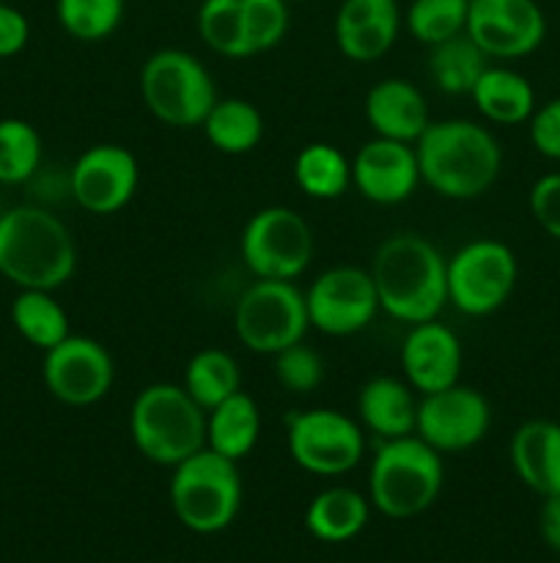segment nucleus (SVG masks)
Returning a JSON list of instances; mask_svg holds the SVG:
<instances>
[{"label": "nucleus", "instance_id": "26", "mask_svg": "<svg viewBox=\"0 0 560 563\" xmlns=\"http://www.w3.org/2000/svg\"><path fill=\"white\" fill-rule=\"evenodd\" d=\"M201 130L206 135L209 146L217 148L220 154L242 157V154H250L261 143L264 115L247 99H217L206 119H203Z\"/></svg>", "mask_w": 560, "mask_h": 563}, {"label": "nucleus", "instance_id": "17", "mask_svg": "<svg viewBox=\"0 0 560 563\" xmlns=\"http://www.w3.org/2000/svg\"><path fill=\"white\" fill-rule=\"evenodd\" d=\"M417 185H421V168L412 143L373 135L351 157V187L377 207L410 201Z\"/></svg>", "mask_w": 560, "mask_h": 563}, {"label": "nucleus", "instance_id": "30", "mask_svg": "<svg viewBox=\"0 0 560 563\" xmlns=\"http://www.w3.org/2000/svg\"><path fill=\"white\" fill-rule=\"evenodd\" d=\"M187 394L203 407V410H212L220 401H225L228 396H234L236 390H242V372L239 363L231 352L225 350H209L195 352V355L187 361L184 379H181Z\"/></svg>", "mask_w": 560, "mask_h": 563}, {"label": "nucleus", "instance_id": "21", "mask_svg": "<svg viewBox=\"0 0 560 563\" xmlns=\"http://www.w3.org/2000/svg\"><path fill=\"white\" fill-rule=\"evenodd\" d=\"M516 478L541 498L560 495V423L525 421L508 445Z\"/></svg>", "mask_w": 560, "mask_h": 563}, {"label": "nucleus", "instance_id": "37", "mask_svg": "<svg viewBox=\"0 0 560 563\" xmlns=\"http://www.w3.org/2000/svg\"><path fill=\"white\" fill-rule=\"evenodd\" d=\"M527 207L538 229L560 242V174L538 176L527 196Z\"/></svg>", "mask_w": 560, "mask_h": 563}, {"label": "nucleus", "instance_id": "13", "mask_svg": "<svg viewBox=\"0 0 560 563\" xmlns=\"http://www.w3.org/2000/svg\"><path fill=\"white\" fill-rule=\"evenodd\" d=\"M492 427V407L481 390L450 385L417 401L415 434L439 454H461L481 443Z\"/></svg>", "mask_w": 560, "mask_h": 563}, {"label": "nucleus", "instance_id": "14", "mask_svg": "<svg viewBox=\"0 0 560 563\" xmlns=\"http://www.w3.org/2000/svg\"><path fill=\"white\" fill-rule=\"evenodd\" d=\"M44 388L66 407H91L110 394L115 379L108 346L88 335H66L60 344L44 352Z\"/></svg>", "mask_w": 560, "mask_h": 563}, {"label": "nucleus", "instance_id": "43", "mask_svg": "<svg viewBox=\"0 0 560 563\" xmlns=\"http://www.w3.org/2000/svg\"><path fill=\"white\" fill-rule=\"evenodd\" d=\"M289 3H300V0H289Z\"/></svg>", "mask_w": 560, "mask_h": 563}, {"label": "nucleus", "instance_id": "15", "mask_svg": "<svg viewBox=\"0 0 560 563\" xmlns=\"http://www.w3.org/2000/svg\"><path fill=\"white\" fill-rule=\"evenodd\" d=\"M464 33L489 60H516L541 47L547 16L536 0H470Z\"/></svg>", "mask_w": 560, "mask_h": 563}, {"label": "nucleus", "instance_id": "29", "mask_svg": "<svg viewBox=\"0 0 560 563\" xmlns=\"http://www.w3.org/2000/svg\"><path fill=\"white\" fill-rule=\"evenodd\" d=\"M486 66L489 58L467 33H459L448 42L428 47V75H432L434 86L443 93L470 97L472 86H475Z\"/></svg>", "mask_w": 560, "mask_h": 563}, {"label": "nucleus", "instance_id": "27", "mask_svg": "<svg viewBox=\"0 0 560 563\" xmlns=\"http://www.w3.org/2000/svg\"><path fill=\"white\" fill-rule=\"evenodd\" d=\"M294 181L313 201H335L351 187V159L333 143H307L294 157Z\"/></svg>", "mask_w": 560, "mask_h": 563}, {"label": "nucleus", "instance_id": "39", "mask_svg": "<svg viewBox=\"0 0 560 563\" xmlns=\"http://www.w3.org/2000/svg\"><path fill=\"white\" fill-rule=\"evenodd\" d=\"M31 42V22L20 9L0 3V58H14Z\"/></svg>", "mask_w": 560, "mask_h": 563}, {"label": "nucleus", "instance_id": "7", "mask_svg": "<svg viewBox=\"0 0 560 563\" xmlns=\"http://www.w3.org/2000/svg\"><path fill=\"white\" fill-rule=\"evenodd\" d=\"M168 495L181 526L192 533H217L239 515V467L217 451L201 449L173 467Z\"/></svg>", "mask_w": 560, "mask_h": 563}, {"label": "nucleus", "instance_id": "23", "mask_svg": "<svg viewBox=\"0 0 560 563\" xmlns=\"http://www.w3.org/2000/svg\"><path fill=\"white\" fill-rule=\"evenodd\" d=\"M472 104L478 113L497 126H516L530 121L536 104V91H533L530 80L519 71L508 69V66H492L483 69L478 82L470 91Z\"/></svg>", "mask_w": 560, "mask_h": 563}, {"label": "nucleus", "instance_id": "6", "mask_svg": "<svg viewBox=\"0 0 560 563\" xmlns=\"http://www.w3.org/2000/svg\"><path fill=\"white\" fill-rule=\"evenodd\" d=\"M137 88L148 113L173 130L201 126L217 102L214 77L187 49H157L148 55L137 75Z\"/></svg>", "mask_w": 560, "mask_h": 563}, {"label": "nucleus", "instance_id": "19", "mask_svg": "<svg viewBox=\"0 0 560 563\" xmlns=\"http://www.w3.org/2000/svg\"><path fill=\"white\" fill-rule=\"evenodd\" d=\"M404 14L399 0H340L333 36L351 64H373L393 49Z\"/></svg>", "mask_w": 560, "mask_h": 563}, {"label": "nucleus", "instance_id": "40", "mask_svg": "<svg viewBox=\"0 0 560 563\" xmlns=\"http://www.w3.org/2000/svg\"><path fill=\"white\" fill-rule=\"evenodd\" d=\"M538 531H541L544 544L560 553V495L544 498L541 511H538Z\"/></svg>", "mask_w": 560, "mask_h": 563}, {"label": "nucleus", "instance_id": "11", "mask_svg": "<svg viewBox=\"0 0 560 563\" xmlns=\"http://www.w3.org/2000/svg\"><path fill=\"white\" fill-rule=\"evenodd\" d=\"M239 253L253 278L294 280L311 267L313 231L289 207H264L245 223Z\"/></svg>", "mask_w": 560, "mask_h": 563}, {"label": "nucleus", "instance_id": "42", "mask_svg": "<svg viewBox=\"0 0 560 563\" xmlns=\"http://www.w3.org/2000/svg\"><path fill=\"white\" fill-rule=\"evenodd\" d=\"M0 214H3V201H0Z\"/></svg>", "mask_w": 560, "mask_h": 563}, {"label": "nucleus", "instance_id": "28", "mask_svg": "<svg viewBox=\"0 0 560 563\" xmlns=\"http://www.w3.org/2000/svg\"><path fill=\"white\" fill-rule=\"evenodd\" d=\"M11 324L22 341L42 352L53 350L66 335H71L69 313L55 300L53 291L44 289H20L11 302Z\"/></svg>", "mask_w": 560, "mask_h": 563}, {"label": "nucleus", "instance_id": "12", "mask_svg": "<svg viewBox=\"0 0 560 563\" xmlns=\"http://www.w3.org/2000/svg\"><path fill=\"white\" fill-rule=\"evenodd\" d=\"M307 322L318 333L344 339L366 330L379 313V297L368 269L338 264L313 278L305 291Z\"/></svg>", "mask_w": 560, "mask_h": 563}, {"label": "nucleus", "instance_id": "35", "mask_svg": "<svg viewBox=\"0 0 560 563\" xmlns=\"http://www.w3.org/2000/svg\"><path fill=\"white\" fill-rule=\"evenodd\" d=\"M250 58L278 47L289 33V0H239Z\"/></svg>", "mask_w": 560, "mask_h": 563}, {"label": "nucleus", "instance_id": "9", "mask_svg": "<svg viewBox=\"0 0 560 563\" xmlns=\"http://www.w3.org/2000/svg\"><path fill=\"white\" fill-rule=\"evenodd\" d=\"M519 262L500 240H472L448 258V302L464 317H492L511 300Z\"/></svg>", "mask_w": 560, "mask_h": 563}, {"label": "nucleus", "instance_id": "20", "mask_svg": "<svg viewBox=\"0 0 560 563\" xmlns=\"http://www.w3.org/2000/svg\"><path fill=\"white\" fill-rule=\"evenodd\" d=\"M366 121L377 137L412 143L432 124V110L417 86L404 77H384L366 93Z\"/></svg>", "mask_w": 560, "mask_h": 563}, {"label": "nucleus", "instance_id": "24", "mask_svg": "<svg viewBox=\"0 0 560 563\" xmlns=\"http://www.w3.org/2000/svg\"><path fill=\"white\" fill-rule=\"evenodd\" d=\"M261 438V410L245 390H236L206 412V449L225 460H245Z\"/></svg>", "mask_w": 560, "mask_h": 563}, {"label": "nucleus", "instance_id": "31", "mask_svg": "<svg viewBox=\"0 0 560 563\" xmlns=\"http://www.w3.org/2000/svg\"><path fill=\"white\" fill-rule=\"evenodd\" d=\"M126 14V0H55V20L66 36L97 44L113 36Z\"/></svg>", "mask_w": 560, "mask_h": 563}, {"label": "nucleus", "instance_id": "4", "mask_svg": "<svg viewBox=\"0 0 560 563\" xmlns=\"http://www.w3.org/2000/svg\"><path fill=\"white\" fill-rule=\"evenodd\" d=\"M443 482V454L417 434L382 440L368 471V500L390 520H410L432 509Z\"/></svg>", "mask_w": 560, "mask_h": 563}, {"label": "nucleus", "instance_id": "38", "mask_svg": "<svg viewBox=\"0 0 560 563\" xmlns=\"http://www.w3.org/2000/svg\"><path fill=\"white\" fill-rule=\"evenodd\" d=\"M527 124H530L527 130H530L533 148L541 157L560 163V97L538 104Z\"/></svg>", "mask_w": 560, "mask_h": 563}, {"label": "nucleus", "instance_id": "1", "mask_svg": "<svg viewBox=\"0 0 560 563\" xmlns=\"http://www.w3.org/2000/svg\"><path fill=\"white\" fill-rule=\"evenodd\" d=\"M379 311L404 324L432 322L448 306V258L421 234H393L371 262Z\"/></svg>", "mask_w": 560, "mask_h": 563}, {"label": "nucleus", "instance_id": "36", "mask_svg": "<svg viewBox=\"0 0 560 563\" xmlns=\"http://www.w3.org/2000/svg\"><path fill=\"white\" fill-rule=\"evenodd\" d=\"M272 372L280 388L294 396H307L324 383V357L305 341H296L272 355Z\"/></svg>", "mask_w": 560, "mask_h": 563}, {"label": "nucleus", "instance_id": "5", "mask_svg": "<svg viewBox=\"0 0 560 563\" xmlns=\"http://www.w3.org/2000/svg\"><path fill=\"white\" fill-rule=\"evenodd\" d=\"M130 438L148 462L176 467L206 449V410L184 385H146L132 401Z\"/></svg>", "mask_w": 560, "mask_h": 563}, {"label": "nucleus", "instance_id": "22", "mask_svg": "<svg viewBox=\"0 0 560 563\" xmlns=\"http://www.w3.org/2000/svg\"><path fill=\"white\" fill-rule=\"evenodd\" d=\"M417 396L406 379L373 377L357 394V418L366 432L373 438L395 440L415 434L417 423Z\"/></svg>", "mask_w": 560, "mask_h": 563}, {"label": "nucleus", "instance_id": "32", "mask_svg": "<svg viewBox=\"0 0 560 563\" xmlns=\"http://www.w3.org/2000/svg\"><path fill=\"white\" fill-rule=\"evenodd\" d=\"M42 135L25 119H0V185H27L42 170Z\"/></svg>", "mask_w": 560, "mask_h": 563}, {"label": "nucleus", "instance_id": "33", "mask_svg": "<svg viewBox=\"0 0 560 563\" xmlns=\"http://www.w3.org/2000/svg\"><path fill=\"white\" fill-rule=\"evenodd\" d=\"M198 36L212 53L223 58L242 60L250 58V49L245 42V25H242L239 0H203L198 5Z\"/></svg>", "mask_w": 560, "mask_h": 563}, {"label": "nucleus", "instance_id": "16", "mask_svg": "<svg viewBox=\"0 0 560 563\" xmlns=\"http://www.w3.org/2000/svg\"><path fill=\"white\" fill-rule=\"evenodd\" d=\"M141 168L135 154L119 143L86 148L69 168V198L88 214H115L135 198Z\"/></svg>", "mask_w": 560, "mask_h": 563}, {"label": "nucleus", "instance_id": "10", "mask_svg": "<svg viewBox=\"0 0 560 563\" xmlns=\"http://www.w3.org/2000/svg\"><path fill=\"white\" fill-rule=\"evenodd\" d=\"M289 456L311 476L335 478L355 471L366 456V429L333 407L294 412L285 432Z\"/></svg>", "mask_w": 560, "mask_h": 563}, {"label": "nucleus", "instance_id": "25", "mask_svg": "<svg viewBox=\"0 0 560 563\" xmlns=\"http://www.w3.org/2000/svg\"><path fill=\"white\" fill-rule=\"evenodd\" d=\"M368 522V498L349 487L322 489L305 511V526L318 542L340 544L355 539Z\"/></svg>", "mask_w": 560, "mask_h": 563}, {"label": "nucleus", "instance_id": "34", "mask_svg": "<svg viewBox=\"0 0 560 563\" xmlns=\"http://www.w3.org/2000/svg\"><path fill=\"white\" fill-rule=\"evenodd\" d=\"M470 0H412L404 14L406 31L426 47L459 36L467 27Z\"/></svg>", "mask_w": 560, "mask_h": 563}, {"label": "nucleus", "instance_id": "41", "mask_svg": "<svg viewBox=\"0 0 560 563\" xmlns=\"http://www.w3.org/2000/svg\"><path fill=\"white\" fill-rule=\"evenodd\" d=\"M558 273H560V253H558Z\"/></svg>", "mask_w": 560, "mask_h": 563}, {"label": "nucleus", "instance_id": "18", "mask_svg": "<svg viewBox=\"0 0 560 563\" xmlns=\"http://www.w3.org/2000/svg\"><path fill=\"white\" fill-rule=\"evenodd\" d=\"M399 361L412 390L417 396H428L459 383L464 352L459 335L448 324L432 319V322L412 324L401 344Z\"/></svg>", "mask_w": 560, "mask_h": 563}, {"label": "nucleus", "instance_id": "8", "mask_svg": "<svg viewBox=\"0 0 560 563\" xmlns=\"http://www.w3.org/2000/svg\"><path fill=\"white\" fill-rule=\"evenodd\" d=\"M311 330L305 291L294 280L256 278L234 308V333L245 350L256 355H278L285 346L305 341Z\"/></svg>", "mask_w": 560, "mask_h": 563}, {"label": "nucleus", "instance_id": "3", "mask_svg": "<svg viewBox=\"0 0 560 563\" xmlns=\"http://www.w3.org/2000/svg\"><path fill=\"white\" fill-rule=\"evenodd\" d=\"M77 269L71 231L49 209L36 203L3 209L0 214V275L16 289L55 291Z\"/></svg>", "mask_w": 560, "mask_h": 563}, {"label": "nucleus", "instance_id": "2", "mask_svg": "<svg viewBox=\"0 0 560 563\" xmlns=\"http://www.w3.org/2000/svg\"><path fill=\"white\" fill-rule=\"evenodd\" d=\"M421 181L448 201H472L492 190L503 148L489 126L470 119L432 121L415 141Z\"/></svg>", "mask_w": 560, "mask_h": 563}]
</instances>
